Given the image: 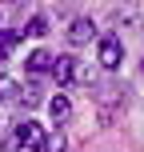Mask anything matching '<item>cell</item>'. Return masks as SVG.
<instances>
[{"instance_id": "cell-5", "label": "cell", "mask_w": 144, "mask_h": 152, "mask_svg": "<svg viewBox=\"0 0 144 152\" xmlns=\"http://www.w3.org/2000/svg\"><path fill=\"white\" fill-rule=\"evenodd\" d=\"M28 72H36V76H44V72H52L56 68V56L52 52H44V48H36V52H28Z\"/></svg>"}, {"instance_id": "cell-10", "label": "cell", "mask_w": 144, "mask_h": 152, "mask_svg": "<svg viewBox=\"0 0 144 152\" xmlns=\"http://www.w3.org/2000/svg\"><path fill=\"white\" fill-rule=\"evenodd\" d=\"M44 152H64V132H60V128H56L52 136L44 140Z\"/></svg>"}, {"instance_id": "cell-8", "label": "cell", "mask_w": 144, "mask_h": 152, "mask_svg": "<svg viewBox=\"0 0 144 152\" xmlns=\"http://www.w3.org/2000/svg\"><path fill=\"white\" fill-rule=\"evenodd\" d=\"M20 40H24V32H0V64L12 56V48L20 44Z\"/></svg>"}, {"instance_id": "cell-4", "label": "cell", "mask_w": 144, "mask_h": 152, "mask_svg": "<svg viewBox=\"0 0 144 152\" xmlns=\"http://www.w3.org/2000/svg\"><path fill=\"white\" fill-rule=\"evenodd\" d=\"M88 40H96V24H92L88 16H76V20L68 24V44L80 48V44H88Z\"/></svg>"}, {"instance_id": "cell-7", "label": "cell", "mask_w": 144, "mask_h": 152, "mask_svg": "<svg viewBox=\"0 0 144 152\" xmlns=\"http://www.w3.org/2000/svg\"><path fill=\"white\" fill-rule=\"evenodd\" d=\"M20 100V84L12 76H0V104H16Z\"/></svg>"}, {"instance_id": "cell-1", "label": "cell", "mask_w": 144, "mask_h": 152, "mask_svg": "<svg viewBox=\"0 0 144 152\" xmlns=\"http://www.w3.org/2000/svg\"><path fill=\"white\" fill-rule=\"evenodd\" d=\"M44 128H40L36 120H24L16 124V132L4 140V152H44Z\"/></svg>"}, {"instance_id": "cell-2", "label": "cell", "mask_w": 144, "mask_h": 152, "mask_svg": "<svg viewBox=\"0 0 144 152\" xmlns=\"http://www.w3.org/2000/svg\"><path fill=\"white\" fill-rule=\"evenodd\" d=\"M52 76H56V84H92V68L84 60H76V56H56V68H52Z\"/></svg>"}, {"instance_id": "cell-9", "label": "cell", "mask_w": 144, "mask_h": 152, "mask_svg": "<svg viewBox=\"0 0 144 152\" xmlns=\"http://www.w3.org/2000/svg\"><path fill=\"white\" fill-rule=\"evenodd\" d=\"M24 32H28V36H44V32H48V20H44V16H32Z\"/></svg>"}, {"instance_id": "cell-6", "label": "cell", "mask_w": 144, "mask_h": 152, "mask_svg": "<svg viewBox=\"0 0 144 152\" xmlns=\"http://www.w3.org/2000/svg\"><path fill=\"white\" fill-rule=\"evenodd\" d=\"M48 116H52V124H64L72 116V104H68V96L64 92H56L52 100H48Z\"/></svg>"}, {"instance_id": "cell-3", "label": "cell", "mask_w": 144, "mask_h": 152, "mask_svg": "<svg viewBox=\"0 0 144 152\" xmlns=\"http://www.w3.org/2000/svg\"><path fill=\"white\" fill-rule=\"evenodd\" d=\"M96 60H100V68H120V60H124V44H120V36H100V44H96Z\"/></svg>"}]
</instances>
